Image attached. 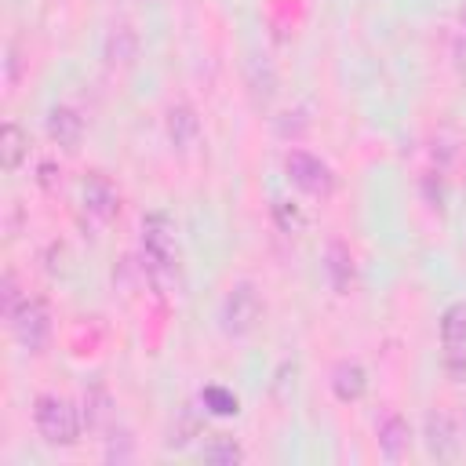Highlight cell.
Wrapping results in <instances>:
<instances>
[{
  "label": "cell",
  "mask_w": 466,
  "mask_h": 466,
  "mask_svg": "<svg viewBox=\"0 0 466 466\" xmlns=\"http://www.w3.org/2000/svg\"><path fill=\"white\" fill-rule=\"evenodd\" d=\"M29 157V138H25V131L15 124V120H7L4 124V135H0V160H4V171H18V164Z\"/></svg>",
  "instance_id": "14"
},
{
  "label": "cell",
  "mask_w": 466,
  "mask_h": 466,
  "mask_svg": "<svg viewBox=\"0 0 466 466\" xmlns=\"http://www.w3.org/2000/svg\"><path fill=\"white\" fill-rule=\"evenodd\" d=\"M324 269H328L335 291L346 295L350 284H353V255H350V248L339 244V240H331V244H328V255H324Z\"/></svg>",
  "instance_id": "13"
},
{
  "label": "cell",
  "mask_w": 466,
  "mask_h": 466,
  "mask_svg": "<svg viewBox=\"0 0 466 466\" xmlns=\"http://www.w3.org/2000/svg\"><path fill=\"white\" fill-rule=\"evenodd\" d=\"M47 135H51V142H58L62 149L73 153L80 146V138H84V116L73 106H55L47 113Z\"/></svg>",
  "instance_id": "9"
},
{
  "label": "cell",
  "mask_w": 466,
  "mask_h": 466,
  "mask_svg": "<svg viewBox=\"0 0 466 466\" xmlns=\"http://www.w3.org/2000/svg\"><path fill=\"white\" fill-rule=\"evenodd\" d=\"M422 441H426V451H430L437 462L455 459V455H459V426H455V419H451L444 408L426 411V422H422Z\"/></svg>",
  "instance_id": "6"
},
{
  "label": "cell",
  "mask_w": 466,
  "mask_h": 466,
  "mask_svg": "<svg viewBox=\"0 0 466 466\" xmlns=\"http://www.w3.org/2000/svg\"><path fill=\"white\" fill-rule=\"evenodd\" d=\"M193 433H197V422H193V415L186 411V415H182V422H178V430H171V437H167V448H182V444H186Z\"/></svg>",
  "instance_id": "21"
},
{
  "label": "cell",
  "mask_w": 466,
  "mask_h": 466,
  "mask_svg": "<svg viewBox=\"0 0 466 466\" xmlns=\"http://www.w3.org/2000/svg\"><path fill=\"white\" fill-rule=\"evenodd\" d=\"M258 317H262V299H258L255 284H248V280L233 284V288L226 291L222 313H218L222 331H226V335H248V331L258 324Z\"/></svg>",
  "instance_id": "4"
},
{
  "label": "cell",
  "mask_w": 466,
  "mask_h": 466,
  "mask_svg": "<svg viewBox=\"0 0 466 466\" xmlns=\"http://www.w3.org/2000/svg\"><path fill=\"white\" fill-rule=\"evenodd\" d=\"M204 459H211V462H240L244 451H240V444L233 437H218L215 444L204 448Z\"/></svg>",
  "instance_id": "17"
},
{
  "label": "cell",
  "mask_w": 466,
  "mask_h": 466,
  "mask_svg": "<svg viewBox=\"0 0 466 466\" xmlns=\"http://www.w3.org/2000/svg\"><path fill=\"white\" fill-rule=\"evenodd\" d=\"M120 208V197H116V186L106 178V175H87L84 178V211L95 218V222H109Z\"/></svg>",
  "instance_id": "7"
},
{
  "label": "cell",
  "mask_w": 466,
  "mask_h": 466,
  "mask_svg": "<svg viewBox=\"0 0 466 466\" xmlns=\"http://www.w3.org/2000/svg\"><path fill=\"white\" fill-rule=\"evenodd\" d=\"M142 251H146V269L153 284H164L178 269V240L175 226L167 215H146L142 218Z\"/></svg>",
  "instance_id": "1"
},
{
  "label": "cell",
  "mask_w": 466,
  "mask_h": 466,
  "mask_svg": "<svg viewBox=\"0 0 466 466\" xmlns=\"http://www.w3.org/2000/svg\"><path fill=\"white\" fill-rule=\"evenodd\" d=\"M441 342L444 353H466V302H451L441 313Z\"/></svg>",
  "instance_id": "12"
},
{
  "label": "cell",
  "mask_w": 466,
  "mask_h": 466,
  "mask_svg": "<svg viewBox=\"0 0 466 466\" xmlns=\"http://www.w3.org/2000/svg\"><path fill=\"white\" fill-rule=\"evenodd\" d=\"M11 331L15 339L29 350V353H40L47 335H51V309L44 299H22V306L11 313Z\"/></svg>",
  "instance_id": "5"
},
{
  "label": "cell",
  "mask_w": 466,
  "mask_h": 466,
  "mask_svg": "<svg viewBox=\"0 0 466 466\" xmlns=\"http://www.w3.org/2000/svg\"><path fill=\"white\" fill-rule=\"evenodd\" d=\"M284 171H288V182L295 189H302L306 197H331V189H335V175H331L328 160H320L309 149H291L284 157Z\"/></svg>",
  "instance_id": "3"
},
{
  "label": "cell",
  "mask_w": 466,
  "mask_h": 466,
  "mask_svg": "<svg viewBox=\"0 0 466 466\" xmlns=\"http://www.w3.org/2000/svg\"><path fill=\"white\" fill-rule=\"evenodd\" d=\"M164 127H167V138H171V146H175L178 153H189V149L200 142V116H197L193 106H186V102H178V106L167 109Z\"/></svg>",
  "instance_id": "8"
},
{
  "label": "cell",
  "mask_w": 466,
  "mask_h": 466,
  "mask_svg": "<svg viewBox=\"0 0 466 466\" xmlns=\"http://www.w3.org/2000/svg\"><path fill=\"white\" fill-rule=\"evenodd\" d=\"M33 422H36V433L55 448H73L80 441V415L66 397L40 393L33 404Z\"/></svg>",
  "instance_id": "2"
},
{
  "label": "cell",
  "mask_w": 466,
  "mask_h": 466,
  "mask_svg": "<svg viewBox=\"0 0 466 466\" xmlns=\"http://www.w3.org/2000/svg\"><path fill=\"white\" fill-rule=\"evenodd\" d=\"M459 25H462V33H466V4L459 7Z\"/></svg>",
  "instance_id": "22"
},
{
  "label": "cell",
  "mask_w": 466,
  "mask_h": 466,
  "mask_svg": "<svg viewBox=\"0 0 466 466\" xmlns=\"http://www.w3.org/2000/svg\"><path fill=\"white\" fill-rule=\"evenodd\" d=\"M331 390H335V397H339L342 404L360 400L364 390H368V371H364L357 360H342V364L331 371Z\"/></svg>",
  "instance_id": "11"
},
{
  "label": "cell",
  "mask_w": 466,
  "mask_h": 466,
  "mask_svg": "<svg viewBox=\"0 0 466 466\" xmlns=\"http://www.w3.org/2000/svg\"><path fill=\"white\" fill-rule=\"evenodd\" d=\"M84 415H87V422H91V426L106 422V419H109V397L95 390V393H91V397L84 400Z\"/></svg>",
  "instance_id": "19"
},
{
  "label": "cell",
  "mask_w": 466,
  "mask_h": 466,
  "mask_svg": "<svg viewBox=\"0 0 466 466\" xmlns=\"http://www.w3.org/2000/svg\"><path fill=\"white\" fill-rule=\"evenodd\" d=\"M200 400H204V408L215 411V415H237V411H240L237 397H233L229 390H222V386H208V390L200 393Z\"/></svg>",
  "instance_id": "16"
},
{
  "label": "cell",
  "mask_w": 466,
  "mask_h": 466,
  "mask_svg": "<svg viewBox=\"0 0 466 466\" xmlns=\"http://www.w3.org/2000/svg\"><path fill=\"white\" fill-rule=\"evenodd\" d=\"M135 51H138L135 29H131V25H113L109 36H106V58H109L113 66H127V62L135 58Z\"/></svg>",
  "instance_id": "15"
},
{
  "label": "cell",
  "mask_w": 466,
  "mask_h": 466,
  "mask_svg": "<svg viewBox=\"0 0 466 466\" xmlns=\"http://www.w3.org/2000/svg\"><path fill=\"white\" fill-rule=\"evenodd\" d=\"M408 448H411V426H408V419L397 415V411L386 415L379 422V451L386 459H400V455H408Z\"/></svg>",
  "instance_id": "10"
},
{
  "label": "cell",
  "mask_w": 466,
  "mask_h": 466,
  "mask_svg": "<svg viewBox=\"0 0 466 466\" xmlns=\"http://www.w3.org/2000/svg\"><path fill=\"white\" fill-rule=\"evenodd\" d=\"M22 306V295H18V284H15V273H4V317L11 320V313Z\"/></svg>",
  "instance_id": "20"
},
{
  "label": "cell",
  "mask_w": 466,
  "mask_h": 466,
  "mask_svg": "<svg viewBox=\"0 0 466 466\" xmlns=\"http://www.w3.org/2000/svg\"><path fill=\"white\" fill-rule=\"evenodd\" d=\"M273 215H277V226H280L284 233H299V229L306 226L302 211H299L295 204H288V200H277V204H273Z\"/></svg>",
  "instance_id": "18"
}]
</instances>
